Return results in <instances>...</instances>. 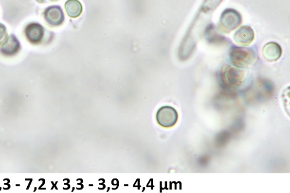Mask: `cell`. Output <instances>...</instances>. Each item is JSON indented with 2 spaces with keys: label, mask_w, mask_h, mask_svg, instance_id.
Here are the masks:
<instances>
[{
  "label": "cell",
  "mask_w": 290,
  "mask_h": 193,
  "mask_svg": "<svg viewBox=\"0 0 290 193\" xmlns=\"http://www.w3.org/2000/svg\"><path fill=\"white\" fill-rule=\"evenodd\" d=\"M7 30L4 24L0 23V45L4 42L7 37Z\"/></svg>",
  "instance_id": "cell-11"
},
{
  "label": "cell",
  "mask_w": 290,
  "mask_h": 193,
  "mask_svg": "<svg viewBox=\"0 0 290 193\" xmlns=\"http://www.w3.org/2000/svg\"><path fill=\"white\" fill-rule=\"evenodd\" d=\"M232 65L238 68H246L253 65L256 60V54L252 48L234 46L229 53Z\"/></svg>",
  "instance_id": "cell-1"
},
{
  "label": "cell",
  "mask_w": 290,
  "mask_h": 193,
  "mask_svg": "<svg viewBox=\"0 0 290 193\" xmlns=\"http://www.w3.org/2000/svg\"><path fill=\"white\" fill-rule=\"evenodd\" d=\"M44 19L49 25L58 26L65 20V15L61 7L58 5H52L45 9Z\"/></svg>",
  "instance_id": "cell-5"
},
{
  "label": "cell",
  "mask_w": 290,
  "mask_h": 193,
  "mask_svg": "<svg viewBox=\"0 0 290 193\" xmlns=\"http://www.w3.org/2000/svg\"><path fill=\"white\" fill-rule=\"evenodd\" d=\"M178 120V114L175 108L168 105L160 107L156 113V120L164 128L173 127Z\"/></svg>",
  "instance_id": "cell-4"
},
{
  "label": "cell",
  "mask_w": 290,
  "mask_h": 193,
  "mask_svg": "<svg viewBox=\"0 0 290 193\" xmlns=\"http://www.w3.org/2000/svg\"><path fill=\"white\" fill-rule=\"evenodd\" d=\"M254 37L253 29L250 26H243L236 31L234 39L237 44L246 47L253 43Z\"/></svg>",
  "instance_id": "cell-7"
},
{
  "label": "cell",
  "mask_w": 290,
  "mask_h": 193,
  "mask_svg": "<svg viewBox=\"0 0 290 193\" xmlns=\"http://www.w3.org/2000/svg\"><path fill=\"white\" fill-rule=\"evenodd\" d=\"M51 2H56L59 1V0H49Z\"/></svg>",
  "instance_id": "cell-12"
},
{
  "label": "cell",
  "mask_w": 290,
  "mask_h": 193,
  "mask_svg": "<svg viewBox=\"0 0 290 193\" xmlns=\"http://www.w3.org/2000/svg\"><path fill=\"white\" fill-rule=\"evenodd\" d=\"M242 22L241 15L234 9H226L220 17V28L223 32L230 33L238 28Z\"/></svg>",
  "instance_id": "cell-3"
},
{
  "label": "cell",
  "mask_w": 290,
  "mask_h": 193,
  "mask_svg": "<svg viewBox=\"0 0 290 193\" xmlns=\"http://www.w3.org/2000/svg\"><path fill=\"white\" fill-rule=\"evenodd\" d=\"M262 55L269 62H275L279 59L282 54V48L274 42L266 44L262 48Z\"/></svg>",
  "instance_id": "cell-9"
},
{
  "label": "cell",
  "mask_w": 290,
  "mask_h": 193,
  "mask_svg": "<svg viewBox=\"0 0 290 193\" xmlns=\"http://www.w3.org/2000/svg\"><path fill=\"white\" fill-rule=\"evenodd\" d=\"M65 8L69 17L76 18L83 12V5L78 0H68L65 2Z\"/></svg>",
  "instance_id": "cell-10"
},
{
  "label": "cell",
  "mask_w": 290,
  "mask_h": 193,
  "mask_svg": "<svg viewBox=\"0 0 290 193\" xmlns=\"http://www.w3.org/2000/svg\"><path fill=\"white\" fill-rule=\"evenodd\" d=\"M43 26L38 23H30L26 27L25 35L30 43L34 45L40 44L44 36Z\"/></svg>",
  "instance_id": "cell-6"
},
{
  "label": "cell",
  "mask_w": 290,
  "mask_h": 193,
  "mask_svg": "<svg viewBox=\"0 0 290 193\" xmlns=\"http://www.w3.org/2000/svg\"><path fill=\"white\" fill-rule=\"evenodd\" d=\"M20 48V42L16 36L11 35L0 48V53L5 56H14L19 52Z\"/></svg>",
  "instance_id": "cell-8"
},
{
  "label": "cell",
  "mask_w": 290,
  "mask_h": 193,
  "mask_svg": "<svg viewBox=\"0 0 290 193\" xmlns=\"http://www.w3.org/2000/svg\"><path fill=\"white\" fill-rule=\"evenodd\" d=\"M220 77L223 85L229 88H235L244 82L246 73L240 68L226 65L220 70Z\"/></svg>",
  "instance_id": "cell-2"
}]
</instances>
